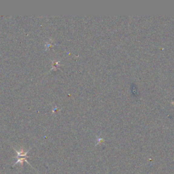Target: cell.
I'll use <instances>...</instances> for the list:
<instances>
[{"label": "cell", "instance_id": "6da1fadb", "mask_svg": "<svg viewBox=\"0 0 174 174\" xmlns=\"http://www.w3.org/2000/svg\"><path fill=\"white\" fill-rule=\"evenodd\" d=\"M15 150L16 153V161L15 162V163L13 165L12 167H15V165L16 164H18V163H20L22 165V166H23L24 162H26L29 165H30L29 163L27 161V158L29 157L28 156H27V153H28V152L29 151V150L28 151H27V152H25L23 150V149H22V150H21L20 152L18 151V150H16V149H15Z\"/></svg>", "mask_w": 174, "mask_h": 174}]
</instances>
